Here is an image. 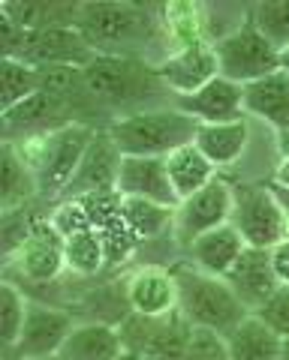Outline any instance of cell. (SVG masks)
<instances>
[{
    "instance_id": "obj_25",
    "label": "cell",
    "mask_w": 289,
    "mask_h": 360,
    "mask_svg": "<svg viewBox=\"0 0 289 360\" xmlns=\"http://www.w3.org/2000/svg\"><path fill=\"white\" fill-rule=\"evenodd\" d=\"M4 180H0V205L4 213L13 210H25L33 201H39V186H37V174L27 165V160L18 153L16 144L4 141Z\"/></svg>"
},
{
    "instance_id": "obj_5",
    "label": "cell",
    "mask_w": 289,
    "mask_h": 360,
    "mask_svg": "<svg viewBox=\"0 0 289 360\" xmlns=\"http://www.w3.org/2000/svg\"><path fill=\"white\" fill-rule=\"evenodd\" d=\"M106 132L121 156H160L166 160L169 153L196 141L199 120L184 115L178 105H166L121 117L109 123Z\"/></svg>"
},
{
    "instance_id": "obj_6",
    "label": "cell",
    "mask_w": 289,
    "mask_h": 360,
    "mask_svg": "<svg viewBox=\"0 0 289 360\" xmlns=\"http://www.w3.org/2000/svg\"><path fill=\"white\" fill-rule=\"evenodd\" d=\"M0 51L4 60H21L33 70L49 66H79L85 70L97 58L79 27H46V30H21L13 18L0 13Z\"/></svg>"
},
{
    "instance_id": "obj_37",
    "label": "cell",
    "mask_w": 289,
    "mask_h": 360,
    "mask_svg": "<svg viewBox=\"0 0 289 360\" xmlns=\"http://www.w3.org/2000/svg\"><path fill=\"white\" fill-rule=\"evenodd\" d=\"M277 63H281V72L289 75V45H286V49H281V54H277Z\"/></svg>"
},
{
    "instance_id": "obj_18",
    "label": "cell",
    "mask_w": 289,
    "mask_h": 360,
    "mask_svg": "<svg viewBox=\"0 0 289 360\" xmlns=\"http://www.w3.org/2000/svg\"><path fill=\"white\" fill-rule=\"evenodd\" d=\"M175 105L190 115L193 120H199V127H208V123H232L247 117L244 115V87L229 82V78H214L211 84H205L199 94L190 96H175Z\"/></svg>"
},
{
    "instance_id": "obj_22",
    "label": "cell",
    "mask_w": 289,
    "mask_h": 360,
    "mask_svg": "<svg viewBox=\"0 0 289 360\" xmlns=\"http://www.w3.org/2000/svg\"><path fill=\"white\" fill-rule=\"evenodd\" d=\"M247 250V243L238 234L235 225H220L214 231H205L202 238H196L184 250V262H190L193 267L205 270L211 276H223L238 264V258Z\"/></svg>"
},
{
    "instance_id": "obj_13",
    "label": "cell",
    "mask_w": 289,
    "mask_h": 360,
    "mask_svg": "<svg viewBox=\"0 0 289 360\" xmlns=\"http://www.w3.org/2000/svg\"><path fill=\"white\" fill-rule=\"evenodd\" d=\"M157 75L172 96L199 94L205 84L220 78V63H217L214 45L196 42V45H187V49H175L169 58L157 66Z\"/></svg>"
},
{
    "instance_id": "obj_23",
    "label": "cell",
    "mask_w": 289,
    "mask_h": 360,
    "mask_svg": "<svg viewBox=\"0 0 289 360\" xmlns=\"http://www.w3.org/2000/svg\"><path fill=\"white\" fill-rule=\"evenodd\" d=\"M118 324L112 321H79L70 333V340L61 348V360H118L124 354Z\"/></svg>"
},
{
    "instance_id": "obj_14",
    "label": "cell",
    "mask_w": 289,
    "mask_h": 360,
    "mask_svg": "<svg viewBox=\"0 0 289 360\" xmlns=\"http://www.w3.org/2000/svg\"><path fill=\"white\" fill-rule=\"evenodd\" d=\"M6 267H13L18 276H25L27 283L46 285L61 279L66 270L63 262V238L49 225V219H42L33 234L18 246V250L6 258Z\"/></svg>"
},
{
    "instance_id": "obj_29",
    "label": "cell",
    "mask_w": 289,
    "mask_h": 360,
    "mask_svg": "<svg viewBox=\"0 0 289 360\" xmlns=\"http://www.w3.org/2000/svg\"><path fill=\"white\" fill-rule=\"evenodd\" d=\"M63 262L73 276H79V279L97 276L109 262V246H106L103 231L94 225V229L75 231L73 238H66L63 240Z\"/></svg>"
},
{
    "instance_id": "obj_38",
    "label": "cell",
    "mask_w": 289,
    "mask_h": 360,
    "mask_svg": "<svg viewBox=\"0 0 289 360\" xmlns=\"http://www.w3.org/2000/svg\"><path fill=\"white\" fill-rule=\"evenodd\" d=\"M118 360H144V357H142V354H136V352H124Z\"/></svg>"
},
{
    "instance_id": "obj_8",
    "label": "cell",
    "mask_w": 289,
    "mask_h": 360,
    "mask_svg": "<svg viewBox=\"0 0 289 360\" xmlns=\"http://www.w3.org/2000/svg\"><path fill=\"white\" fill-rule=\"evenodd\" d=\"M121 340L127 352H136L144 360H181L190 342L193 324L181 312L163 315V319H144V315L127 312L118 321Z\"/></svg>"
},
{
    "instance_id": "obj_7",
    "label": "cell",
    "mask_w": 289,
    "mask_h": 360,
    "mask_svg": "<svg viewBox=\"0 0 289 360\" xmlns=\"http://www.w3.org/2000/svg\"><path fill=\"white\" fill-rule=\"evenodd\" d=\"M232 184V180H229ZM235 186V207H232V225L238 229L244 243L253 250H274L289 238L286 210L269 184H232Z\"/></svg>"
},
{
    "instance_id": "obj_9",
    "label": "cell",
    "mask_w": 289,
    "mask_h": 360,
    "mask_svg": "<svg viewBox=\"0 0 289 360\" xmlns=\"http://www.w3.org/2000/svg\"><path fill=\"white\" fill-rule=\"evenodd\" d=\"M214 51H217L220 75L241 87H247L281 70V63H277V54L281 51L253 27V21H247L238 30H232L229 37L214 42Z\"/></svg>"
},
{
    "instance_id": "obj_26",
    "label": "cell",
    "mask_w": 289,
    "mask_h": 360,
    "mask_svg": "<svg viewBox=\"0 0 289 360\" xmlns=\"http://www.w3.org/2000/svg\"><path fill=\"white\" fill-rule=\"evenodd\" d=\"M226 345H229V360H281L283 357V340L253 312L226 336Z\"/></svg>"
},
{
    "instance_id": "obj_17",
    "label": "cell",
    "mask_w": 289,
    "mask_h": 360,
    "mask_svg": "<svg viewBox=\"0 0 289 360\" xmlns=\"http://www.w3.org/2000/svg\"><path fill=\"white\" fill-rule=\"evenodd\" d=\"M118 198L157 201L166 207H178L175 186L169 180V165L160 156H124L118 168Z\"/></svg>"
},
{
    "instance_id": "obj_31",
    "label": "cell",
    "mask_w": 289,
    "mask_h": 360,
    "mask_svg": "<svg viewBox=\"0 0 289 360\" xmlns=\"http://www.w3.org/2000/svg\"><path fill=\"white\" fill-rule=\"evenodd\" d=\"M39 90V70L21 63V60H4L0 66V115L18 103H25Z\"/></svg>"
},
{
    "instance_id": "obj_28",
    "label": "cell",
    "mask_w": 289,
    "mask_h": 360,
    "mask_svg": "<svg viewBox=\"0 0 289 360\" xmlns=\"http://www.w3.org/2000/svg\"><path fill=\"white\" fill-rule=\"evenodd\" d=\"M0 13L13 18L21 30H46V27H73L79 25L82 4H16V0H4Z\"/></svg>"
},
{
    "instance_id": "obj_39",
    "label": "cell",
    "mask_w": 289,
    "mask_h": 360,
    "mask_svg": "<svg viewBox=\"0 0 289 360\" xmlns=\"http://www.w3.org/2000/svg\"><path fill=\"white\" fill-rule=\"evenodd\" d=\"M281 360H289V340H283V357Z\"/></svg>"
},
{
    "instance_id": "obj_1",
    "label": "cell",
    "mask_w": 289,
    "mask_h": 360,
    "mask_svg": "<svg viewBox=\"0 0 289 360\" xmlns=\"http://www.w3.org/2000/svg\"><path fill=\"white\" fill-rule=\"evenodd\" d=\"M166 105H175V96L163 87L157 66L139 58L97 54L82 70V90L75 96V120L87 123L85 111H97L109 127V123L136 115V111Z\"/></svg>"
},
{
    "instance_id": "obj_4",
    "label": "cell",
    "mask_w": 289,
    "mask_h": 360,
    "mask_svg": "<svg viewBox=\"0 0 289 360\" xmlns=\"http://www.w3.org/2000/svg\"><path fill=\"white\" fill-rule=\"evenodd\" d=\"M172 274L178 279V312L193 328L229 336L250 315L223 276H211L184 258L172 264Z\"/></svg>"
},
{
    "instance_id": "obj_10",
    "label": "cell",
    "mask_w": 289,
    "mask_h": 360,
    "mask_svg": "<svg viewBox=\"0 0 289 360\" xmlns=\"http://www.w3.org/2000/svg\"><path fill=\"white\" fill-rule=\"evenodd\" d=\"M232 207H235V186L220 174L205 189H199L190 198H184L175 207V243L187 250L205 231H214L220 225L232 222Z\"/></svg>"
},
{
    "instance_id": "obj_16",
    "label": "cell",
    "mask_w": 289,
    "mask_h": 360,
    "mask_svg": "<svg viewBox=\"0 0 289 360\" xmlns=\"http://www.w3.org/2000/svg\"><path fill=\"white\" fill-rule=\"evenodd\" d=\"M121 160H124V156L118 153L115 141L109 139V132L99 129L97 139L91 141V148H87L79 172H75L73 184H70V189H66L63 198H106V195H118L115 186H118Z\"/></svg>"
},
{
    "instance_id": "obj_21",
    "label": "cell",
    "mask_w": 289,
    "mask_h": 360,
    "mask_svg": "<svg viewBox=\"0 0 289 360\" xmlns=\"http://www.w3.org/2000/svg\"><path fill=\"white\" fill-rule=\"evenodd\" d=\"M250 141H253V120L241 117L232 123H208V127H199L193 144L208 156V162L214 165L217 172H226V168L241 165Z\"/></svg>"
},
{
    "instance_id": "obj_19",
    "label": "cell",
    "mask_w": 289,
    "mask_h": 360,
    "mask_svg": "<svg viewBox=\"0 0 289 360\" xmlns=\"http://www.w3.org/2000/svg\"><path fill=\"white\" fill-rule=\"evenodd\" d=\"M244 115L289 139V75L277 70L244 87Z\"/></svg>"
},
{
    "instance_id": "obj_30",
    "label": "cell",
    "mask_w": 289,
    "mask_h": 360,
    "mask_svg": "<svg viewBox=\"0 0 289 360\" xmlns=\"http://www.w3.org/2000/svg\"><path fill=\"white\" fill-rule=\"evenodd\" d=\"M27 309H30V297L25 295V288H18L6 276L0 283V345H4V360L16 352L27 321Z\"/></svg>"
},
{
    "instance_id": "obj_32",
    "label": "cell",
    "mask_w": 289,
    "mask_h": 360,
    "mask_svg": "<svg viewBox=\"0 0 289 360\" xmlns=\"http://www.w3.org/2000/svg\"><path fill=\"white\" fill-rule=\"evenodd\" d=\"M250 21L277 51L289 45V0H269V4H253Z\"/></svg>"
},
{
    "instance_id": "obj_24",
    "label": "cell",
    "mask_w": 289,
    "mask_h": 360,
    "mask_svg": "<svg viewBox=\"0 0 289 360\" xmlns=\"http://www.w3.org/2000/svg\"><path fill=\"white\" fill-rule=\"evenodd\" d=\"M121 219L127 231L136 238V243H151L160 238L175 240V207L157 205V201H142V198H121Z\"/></svg>"
},
{
    "instance_id": "obj_35",
    "label": "cell",
    "mask_w": 289,
    "mask_h": 360,
    "mask_svg": "<svg viewBox=\"0 0 289 360\" xmlns=\"http://www.w3.org/2000/svg\"><path fill=\"white\" fill-rule=\"evenodd\" d=\"M271 252V267H274V276H277V283L281 285H289V238L281 240L274 246Z\"/></svg>"
},
{
    "instance_id": "obj_27",
    "label": "cell",
    "mask_w": 289,
    "mask_h": 360,
    "mask_svg": "<svg viewBox=\"0 0 289 360\" xmlns=\"http://www.w3.org/2000/svg\"><path fill=\"white\" fill-rule=\"evenodd\" d=\"M166 165H169V180L175 186L178 205L184 198H190L193 193H199V189H205L214 177H220V172L208 162V156L196 144H187V148L169 153L166 156Z\"/></svg>"
},
{
    "instance_id": "obj_34",
    "label": "cell",
    "mask_w": 289,
    "mask_h": 360,
    "mask_svg": "<svg viewBox=\"0 0 289 360\" xmlns=\"http://www.w3.org/2000/svg\"><path fill=\"white\" fill-rule=\"evenodd\" d=\"M269 324V328L281 336V340H289V285H281L274 295L262 303V307L253 312Z\"/></svg>"
},
{
    "instance_id": "obj_15",
    "label": "cell",
    "mask_w": 289,
    "mask_h": 360,
    "mask_svg": "<svg viewBox=\"0 0 289 360\" xmlns=\"http://www.w3.org/2000/svg\"><path fill=\"white\" fill-rule=\"evenodd\" d=\"M124 300L130 312L144 319H163L178 312V279L172 267L163 264H142L127 276Z\"/></svg>"
},
{
    "instance_id": "obj_20",
    "label": "cell",
    "mask_w": 289,
    "mask_h": 360,
    "mask_svg": "<svg viewBox=\"0 0 289 360\" xmlns=\"http://www.w3.org/2000/svg\"><path fill=\"white\" fill-rule=\"evenodd\" d=\"M226 283L238 295V300L247 307V312H257L262 303L281 288V283H277V276H274V267H271V252L253 250V246L244 250L238 264L226 274Z\"/></svg>"
},
{
    "instance_id": "obj_12",
    "label": "cell",
    "mask_w": 289,
    "mask_h": 360,
    "mask_svg": "<svg viewBox=\"0 0 289 360\" xmlns=\"http://www.w3.org/2000/svg\"><path fill=\"white\" fill-rule=\"evenodd\" d=\"M73 312L54 303H42V300H30L27 309V321L21 330V340L16 345V352L6 360H27V357H58L63 342L70 340V333L75 328Z\"/></svg>"
},
{
    "instance_id": "obj_11",
    "label": "cell",
    "mask_w": 289,
    "mask_h": 360,
    "mask_svg": "<svg viewBox=\"0 0 289 360\" xmlns=\"http://www.w3.org/2000/svg\"><path fill=\"white\" fill-rule=\"evenodd\" d=\"M4 123V141L9 144H21L30 139H42V135H51L75 120V108L70 99L46 94V90H37L30 99L18 103L16 108H9L0 115Z\"/></svg>"
},
{
    "instance_id": "obj_33",
    "label": "cell",
    "mask_w": 289,
    "mask_h": 360,
    "mask_svg": "<svg viewBox=\"0 0 289 360\" xmlns=\"http://www.w3.org/2000/svg\"><path fill=\"white\" fill-rule=\"evenodd\" d=\"M181 360H229V345L223 333L205 330V328H193L190 342Z\"/></svg>"
},
{
    "instance_id": "obj_2",
    "label": "cell",
    "mask_w": 289,
    "mask_h": 360,
    "mask_svg": "<svg viewBox=\"0 0 289 360\" xmlns=\"http://www.w3.org/2000/svg\"><path fill=\"white\" fill-rule=\"evenodd\" d=\"M142 6V4H118V0H99V4H82L79 27L82 37L97 54L112 58H139L151 66H160L172 49L166 33L163 6Z\"/></svg>"
},
{
    "instance_id": "obj_3",
    "label": "cell",
    "mask_w": 289,
    "mask_h": 360,
    "mask_svg": "<svg viewBox=\"0 0 289 360\" xmlns=\"http://www.w3.org/2000/svg\"><path fill=\"white\" fill-rule=\"evenodd\" d=\"M97 127H87V123H70L51 135H42V139H30L16 144L18 153L27 160V165L37 174V186H39V201H58L66 195L75 172L85 160L91 141L97 139ZM9 144V141H6Z\"/></svg>"
},
{
    "instance_id": "obj_40",
    "label": "cell",
    "mask_w": 289,
    "mask_h": 360,
    "mask_svg": "<svg viewBox=\"0 0 289 360\" xmlns=\"http://www.w3.org/2000/svg\"><path fill=\"white\" fill-rule=\"evenodd\" d=\"M27 360H61V357H27Z\"/></svg>"
},
{
    "instance_id": "obj_36",
    "label": "cell",
    "mask_w": 289,
    "mask_h": 360,
    "mask_svg": "<svg viewBox=\"0 0 289 360\" xmlns=\"http://www.w3.org/2000/svg\"><path fill=\"white\" fill-rule=\"evenodd\" d=\"M271 184H274V189H283V193H289V144H283L281 162H277V168H274Z\"/></svg>"
}]
</instances>
